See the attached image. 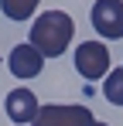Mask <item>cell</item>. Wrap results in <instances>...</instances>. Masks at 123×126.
<instances>
[{"instance_id":"7","label":"cell","mask_w":123,"mask_h":126,"mask_svg":"<svg viewBox=\"0 0 123 126\" xmlns=\"http://www.w3.org/2000/svg\"><path fill=\"white\" fill-rule=\"evenodd\" d=\"M0 10L10 21H31L38 10V0H0Z\"/></svg>"},{"instance_id":"6","label":"cell","mask_w":123,"mask_h":126,"mask_svg":"<svg viewBox=\"0 0 123 126\" xmlns=\"http://www.w3.org/2000/svg\"><path fill=\"white\" fill-rule=\"evenodd\" d=\"M3 109H7V116H10L17 126H27V123H34V119H38L41 102H38V95H34L31 89H14V92H7Z\"/></svg>"},{"instance_id":"2","label":"cell","mask_w":123,"mask_h":126,"mask_svg":"<svg viewBox=\"0 0 123 126\" xmlns=\"http://www.w3.org/2000/svg\"><path fill=\"white\" fill-rule=\"evenodd\" d=\"M34 126H96L92 109L79 102H48L41 106Z\"/></svg>"},{"instance_id":"3","label":"cell","mask_w":123,"mask_h":126,"mask_svg":"<svg viewBox=\"0 0 123 126\" xmlns=\"http://www.w3.org/2000/svg\"><path fill=\"white\" fill-rule=\"evenodd\" d=\"M75 72L89 82L106 79L109 75V48L102 41H82L75 48Z\"/></svg>"},{"instance_id":"9","label":"cell","mask_w":123,"mask_h":126,"mask_svg":"<svg viewBox=\"0 0 123 126\" xmlns=\"http://www.w3.org/2000/svg\"><path fill=\"white\" fill-rule=\"evenodd\" d=\"M96 126H106V123H96Z\"/></svg>"},{"instance_id":"8","label":"cell","mask_w":123,"mask_h":126,"mask_svg":"<svg viewBox=\"0 0 123 126\" xmlns=\"http://www.w3.org/2000/svg\"><path fill=\"white\" fill-rule=\"evenodd\" d=\"M102 95L109 99L113 106H123V68H113L102 82Z\"/></svg>"},{"instance_id":"5","label":"cell","mask_w":123,"mask_h":126,"mask_svg":"<svg viewBox=\"0 0 123 126\" xmlns=\"http://www.w3.org/2000/svg\"><path fill=\"white\" fill-rule=\"evenodd\" d=\"M7 65H10V75H17V79H38L41 68H44V55L31 41H24V44L10 48V62Z\"/></svg>"},{"instance_id":"1","label":"cell","mask_w":123,"mask_h":126,"mask_svg":"<svg viewBox=\"0 0 123 126\" xmlns=\"http://www.w3.org/2000/svg\"><path fill=\"white\" fill-rule=\"evenodd\" d=\"M72 34H75V21L65 10H44V14H38V21L31 24V44L44 58L65 55V48L72 44Z\"/></svg>"},{"instance_id":"4","label":"cell","mask_w":123,"mask_h":126,"mask_svg":"<svg viewBox=\"0 0 123 126\" xmlns=\"http://www.w3.org/2000/svg\"><path fill=\"white\" fill-rule=\"evenodd\" d=\"M92 27L106 41L123 38V0H96L92 3Z\"/></svg>"}]
</instances>
